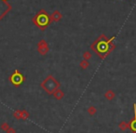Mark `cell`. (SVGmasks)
Here are the masks:
<instances>
[{"label": "cell", "mask_w": 136, "mask_h": 133, "mask_svg": "<svg viewBox=\"0 0 136 133\" xmlns=\"http://www.w3.org/2000/svg\"><path fill=\"white\" fill-rule=\"evenodd\" d=\"M11 127V126L8 125V123H7V122H4V123H3V124H2V125H1V127H1V129H2V130L6 131L7 129H8V127Z\"/></svg>", "instance_id": "17"}, {"label": "cell", "mask_w": 136, "mask_h": 133, "mask_svg": "<svg viewBox=\"0 0 136 133\" xmlns=\"http://www.w3.org/2000/svg\"><path fill=\"white\" fill-rule=\"evenodd\" d=\"M24 80L25 78L23 75L20 73L18 70H15L14 73L9 76V81L14 87H20L24 82Z\"/></svg>", "instance_id": "4"}, {"label": "cell", "mask_w": 136, "mask_h": 133, "mask_svg": "<svg viewBox=\"0 0 136 133\" xmlns=\"http://www.w3.org/2000/svg\"><path fill=\"white\" fill-rule=\"evenodd\" d=\"M11 9V5L5 0H0V20Z\"/></svg>", "instance_id": "6"}, {"label": "cell", "mask_w": 136, "mask_h": 133, "mask_svg": "<svg viewBox=\"0 0 136 133\" xmlns=\"http://www.w3.org/2000/svg\"><path fill=\"white\" fill-rule=\"evenodd\" d=\"M37 51L41 56H45L48 54V52L50 51V47L49 44L47 43V41L45 39H41L37 44Z\"/></svg>", "instance_id": "5"}, {"label": "cell", "mask_w": 136, "mask_h": 133, "mask_svg": "<svg viewBox=\"0 0 136 133\" xmlns=\"http://www.w3.org/2000/svg\"><path fill=\"white\" fill-rule=\"evenodd\" d=\"M13 116L14 118H16L17 120H20L22 119V110H17L13 113Z\"/></svg>", "instance_id": "15"}, {"label": "cell", "mask_w": 136, "mask_h": 133, "mask_svg": "<svg viewBox=\"0 0 136 133\" xmlns=\"http://www.w3.org/2000/svg\"><path fill=\"white\" fill-rule=\"evenodd\" d=\"M52 96H53V98L55 99V100H62V98L64 97V92L62 91V89H60V88H57V89L52 93Z\"/></svg>", "instance_id": "8"}, {"label": "cell", "mask_w": 136, "mask_h": 133, "mask_svg": "<svg viewBox=\"0 0 136 133\" xmlns=\"http://www.w3.org/2000/svg\"><path fill=\"white\" fill-rule=\"evenodd\" d=\"M40 87L45 90L46 93L49 95H52L57 88H60L61 83L54 77L52 75H49L43 81L40 83Z\"/></svg>", "instance_id": "3"}, {"label": "cell", "mask_w": 136, "mask_h": 133, "mask_svg": "<svg viewBox=\"0 0 136 133\" xmlns=\"http://www.w3.org/2000/svg\"><path fill=\"white\" fill-rule=\"evenodd\" d=\"M133 111L136 113V103H133Z\"/></svg>", "instance_id": "19"}, {"label": "cell", "mask_w": 136, "mask_h": 133, "mask_svg": "<svg viewBox=\"0 0 136 133\" xmlns=\"http://www.w3.org/2000/svg\"><path fill=\"white\" fill-rule=\"evenodd\" d=\"M87 112H88V114H89L91 116H93V115H96L97 109H96V107H95L94 105H91V106L88 107V109H87Z\"/></svg>", "instance_id": "12"}, {"label": "cell", "mask_w": 136, "mask_h": 133, "mask_svg": "<svg viewBox=\"0 0 136 133\" xmlns=\"http://www.w3.org/2000/svg\"><path fill=\"white\" fill-rule=\"evenodd\" d=\"M118 127H119L120 130L125 131V130H127L129 127H130V123L127 122V121H125V120H123V121H121L119 124H118Z\"/></svg>", "instance_id": "11"}, {"label": "cell", "mask_w": 136, "mask_h": 133, "mask_svg": "<svg viewBox=\"0 0 136 133\" xmlns=\"http://www.w3.org/2000/svg\"><path fill=\"white\" fill-rule=\"evenodd\" d=\"M50 20H51V23H58L62 18V14L59 10H54L53 12L51 13V15H50Z\"/></svg>", "instance_id": "7"}, {"label": "cell", "mask_w": 136, "mask_h": 133, "mask_svg": "<svg viewBox=\"0 0 136 133\" xmlns=\"http://www.w3.org/2000/svg\"><path fill=\"white\" fill-rule=\"evenodd\" d=\"M82 57H83V60L89 61V60H91V58L92 57V54H91V52H90V51H85L84 53H83Z\"/></svg>", "instance_id": "14"}, {"label": "cell", "mask_w": 136, "mask_h": 133, "mask_svg": "<svg viewBox=\"0 0 136 133\" xmlns=\"http://www.w3.org/2000/svg\"><path fill=\"white\" fill-rule=\"evenodd\" d=\"M6 132H7V133H16V130H15L14 127H8V129L6 130Z\"/></svg>", "instance_id": "18"}, {"label": "cell", "mask_w": 136, "mask_h": 133, "mask_svg": "<svg viewBox=\"0 0 136 133\" xmlns=\"http://www.w3.org/2000/svg\"><path fill=\"white\" fill-rule=\"evenodd\" d=\"M30 115L26 110H22V120H27Z\"/></svg>", "instance_id": "16"}, {"label": "cell", "mask_w": 136, "mask_h": 133, "mask_svg": "<svg viewBox=\"0 0 136 133\" xmlns=\"http://www.w3.org/2000/svg\"><path fill=\"white\" fill-rule=\"evenodd\" d=\"M79 67L82 70H86L90 67V62L89 61H86V60H82V61L79 62Z\"/></svg>", "instance_id": "13"}, {"label": "cell", "mask_w": 136, "mask_h": 133, "mask_svg": "<svg viewBox=\"0 0 136 133\" xmlns=\"http://www.w3.org/2000/svg\"><path fill=\"white\" fill-rule=\"evenodd\" d=\"M130 127L129 129L133 133H136V113L134 112V116L132 120H130Z\"/></svg>", "instance_id": "10"}, {"label": "cell", "mask_w": 136, "mask_h": 133, "mask_svg": "<svg viewBox=\"0 0 136 133\" xmlns=\"http://www.w3.org/2000/svg\"><path fill=\"white\" fill-rule=\"evenodd\" d=\"M32 22H33V23L37 28H39L41 31H45L46 28L52 23L51 20H50V14H49L44 8L40 9L39 11L32 18Z\"/></svg>", "instance_id": "2"}, {"label": "cell", "mask_w": 136, "mask_h": 133, "mask_svg": "<svg viewBox=\"0 0 136 133\" xmlns=\"http://www.w3.org/2000/svg\"><path fill=\"white\" fill-rule=\"evenodd\" d=\"M115 97H116V93L112 89H108L107 91L104 93V98L107 100H109V102L113 100L114 99H115Z\"/></svg>", "instance_id": "9"}, {"label": "cell", "mask_w": 136, "mask_h": 133, "mask_svg": "<svg viewBox=\"0 0 136 133\" xmlns=\"http://www.w3.org/2000/svg\"><path fill=\"white\" fill-rule=\"evenodd\" d=\"M115 39L116 35H113L111 38H107L104 34H102L97 37V39L91 44L90 47L98 57H100V59L104 60L117 47V46L114 44Z\"/></svg>", "instance_id": "1"}]
</instances>
